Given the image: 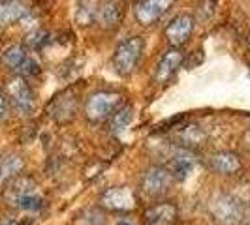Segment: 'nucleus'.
Segmentation results:
<instances>
[{
  "label": "nucleus",
  "mask_w": 250,
  "mask_h": 225,
  "mask_svg": "<svg viewBox=\"0 0 250 225\" xmlns=\"http://www.w3.org/2000/svg\"><path fill=\"white\" fill-rule=\"evenodd\" d=\"M145 49V39L141 36H130L123 39L113 53V70L121 77H128L138 68Z\"/></svg>",
  "instance_id": "obj_2"
},
{
  "label": "nucleus",
  "mask_w": 250,
  "mask_h": 225,
  "mask_svg": "<svg viewBox=\"0 0 250 225\" xmlns=\"http://www.w3.org/2000/svg\"><path fill=\"white\" fill-rule=\"evenodd\" d=\"M0 225H25L23 222H19V220H13V218H4Z\"/></svg>",
  "instance_id": "obj_24"
},
{
  "label": "nucleus",
  "mask_w": 250,
  "mask_h": 225,
  "mask_svg": "<svg viewBox=\"0 0 250 225\" xmlns=\"http://www.w3.org/2000/svg\"><path fill=\"white\" fill-rule=\"evenodd\" d=\"M247 225H250V214H249V218H247Z\"/></svg>",
  "instance_id": "obj_25"
},
{
  "label": "nucleus",
  "mask_w": 250,
  "mask_h": 225,
  "mask_svg": "<svg viewBox=\"0 0 250 225\" xmlns=\"http://www.w3.org/2000/svg\"><path fill=\"white\" fill-rule=\"evenodd\" d=\"M121 19H123V8L119 6V2H115V0H100L96 4V23L102 28H105V30L117 28Z\"/></svg>",
  "instance_id": "obj_14"
},
{
  "label": "nucleus",
  "mask_w": 250,
  "mask_h": 225,
  "mask_svg": "<svg viewBox=\"0 0 250 225\" xmlns=\"http://www.w3.org/2000/svg\"><path fill=\"white\" fill-rule=\"evenodd\" d=\"M166 167L169 169V173L173 175L175 180L183 182V180H187L188 176L192 175V171L196 167V156H194V152L190 149L179 147L169 156V163Z\"/></svg>",
  "instance_id": "obj_12"
},
{
  "label": "nucleus",
  "mask_w": 250,
  "mask_h": 225,
  "mask_svg": "<svg viewBox=\"0 0 250 225\" xmlns=\"http://www.w3.org/2000/svg\"><path fill=\"white\" fill-rule=\"evenodd\" d=\"M45 41H47V32H43V30H40V28L34 30V32H30L25 39L26 45H28V47H34V49L42 47Z\"/></svg>",
  "instance_id": "obj_22"
},
{
  "label": "nucleus",
  "mask_w": 250,
  "mask_h": 225,
  "mask_svg": "<svg viewBox=\"0 0 250 225\" xmlns=\"http://www.w3.org/2000/svg\"><path fill=\"white\" fill-rule=\"evenodd\" d=\"M26 49L25 45H19V43H15V45H10L8 49L2 53V66L4 68H8V70H19V66L26 60Z\"/></svg>",
  "instance_id": "obj_19"
},
{
  "label": "nucleus",
  "mask_w": 250,
  "mask_h": 225,
  "mask_svg": "<svg viewBox=\"0 0 250 225\" xmlns=\"http://www.w3.org/2000/svg\"><path fill=\"white\" fill-rule=\"evenodd\" d=\"M247 41H249V45H250V32H249V38H247Z\"/></svg>",
  "instance_id": "obj_26"
},
{
  "label": "nucleus",
  "mask_w": 250,
  "mask_h": 225,
  "mask_svg": "<svg viewBox=\"0 0 250 225\" xmlns=\"http://www.w3.org/2000/svg\"><path fill=\"white\" fill-rule=\"evenodd\" d=\"M17 72H19V75H21V77H25V79H26V77L38 75L40 72H42V70H40V64H38L34 58L26 56V60L21 64V66H19V70H17Z\"/></svg>",
  "instance_id": "obj_21"
},
{
  "label": "nucleus",
  "mask_w": 250,
  "mask_h": 225,
  "mask_svg": "<svg viewBox=\"0 0 250 225\" xmlns=\"http://www.w3.org/2000/svg\"><path fill=\"white\" fill-rule=\"evenodd\" d=\"M249 139H250V131H249Z\"/></svg>",
  "instance_id": "obj_28"
},
{
  "label": "nucleus",
  "mask_w": 250,
  "mask_h": 225,
  "mask_svg": "<svg viewBox=\"0 0 250 225\" xmlns=\"http://www.w3.org/2000/svg\"><path fill=\"white\" fill-rule=\"evenodd\" d=\"M25 169V160L19 154H6L0 158V191H4L6 186L15 180Z\"/></svg>",
  "instance_id": "obj_15"
},
{
  "label": "nucleus",
  "mask_w": 250,
  "mask_h": 225,
  "mask_svg": "<svg viewBox=\"0 0 250 225\" xmlns=\"http://www.w3.org/2000/svg\"><path fill=\"white\" fill-rule=\"evenodd\" d=\"M183 60H185V55L179 47H171L169 51H166L154 68V81L156 83L169 81L175 75L177 70L183 66Z\"/></svg>",
  "instance_id": "obj_13"
},
{
  "label": "nucleus",
  "mask_w": 250,
  "mask_h": 225,
  "mask_svg": "<svg viewBox=\"0 0 250 225\" xmlns=\"http://www.w3.org/2000/svg\"><path fill=\"white\" fill-rule=\"evenodd\" d=\"M175 178L169 173V169L166 165H150L145 169V173L141 175L139 180V189L145 197L149 199H158L166 195L171 186H173Z\"/></svg>",
  "instance_id": "obj_5"
},
{
  "label": "nucleus",
  "mask_w": 250,
  "mask_h": 225,
  "mask_svg": "<svg viewBox=\"0 0 250 225\" xmlns=\"http://www.w3.org/2000/svg\"><path fill=\"white\" fill-rule=\"evenodd\" d=\"M4 193H6V201H8L12 206L19 208V210L38 212V210H42L43 205H45L42 193L38 191V184L32 178H28V176L19 175L15 180H12V182L6 186Z\"/></svg>",
  "instance_id": "obj_1"
},
{
  "label": "nucleus",
  "mask_w": 250,
  "mask_h": 225,
  "mask_svg": "<svg viewBox=\"0 0 250 225\" xmlns=\"http://www.w3.org/2000/svg\"><path fill=\"white\" fill-rule=\"evenodd\" d=\"M249 75H250V74H249Z\"/></svg>",
  "instance_id": "obj_29"
},
{
  "label": "nucleus",
  "mask_w": 250,
  "mask_h": 225,
  "mask_svg": "<svg viewBox=\"0 0 250 225\" xmlns=\"http://www.w3.org/2000/svg\"><path fill=\"white\" fill-rule=\"evenodd\" d=\"M6 96H8V101L12 103L13 111L19 116L32 114V111H34V92H32L30 85L26 83L25 77L15 75L12 79H8Z\"/></svg>",
  "instance_id": "obj_6"
},
{
  "label": "nucleus",
  "mask_w": 250,
  "mask_h": 225,
  "mask_svg": "<svg viewBox=\"0 0 250 225\" xmlns=\"http://www.w3.org/2000/svg\"><path fill=\"white\" fill-rule=\"evenodd\" d=\"M205 131H203V128H200L198 124H190V126H185L183 130H181V133H179V141H181V147H185V149H198L201 147L203 143H205Z\"/></svg>",
  "instance_id": "obj_17"
},
{
  "label": "nucleus",
  "mask_w": 250,
  "mask_h": 225,
  "mask_svg": "<svg viewBox=\"0 0 250 225\" xmlns=\"http://www.w3.org/2000/svg\"><path fill=\"white\" fill-rule=\"evenodd\" d=\"M175 0H141L134 8L136 21L141 26H152L173 8Z\"/></svg>",
  "instance_id": "obj_8"
},
{
  "label": "nucleus",
  "mask_w": 250,
  "mask_h": 225,
  "mask_svg": "<svg viewBox=\"0 0 250 225\" xmlns=\"http://www.w3.org/2000/svg\"><path fill=\"white\" fill-rule=\"evenodd\" d=\"M6 112H8V96H6V92L0 88V122L4 120Z\"/></svg>",
  "instance_id": "obj_23"
},
{
  "label": "nucleus",
  "mask_w": 250,
  "mask_h": 225,
  "mask_svg": "<svg viewBox=\"0 0 250 225\" xmlns=\"http://www.w3.org/2000/svg\"><path fill=\"white\" fill-rule=\"evenodd\" d=\"M207 167L216 173V175L229 176L235 175L243 169V160L237 152L231 150H216L213 154H209L207 158Z\"/></svg>",
  "instance_id": "obj_10"
},
{
  "label": "nucleus",
  "mask_w": 250,
  "mask_h": 225,
  "mask_svg": "<svg viewBox=\"0 0 250 225\" xmlns=\"http://www.w3.org/2000/svg\"><path fill=\"white\" fill-rule=\"evenodd\" d=\"M119 225H130V224H126V222H123V224H119Z\"/></svg>",
  "instance_id": "obj_27"
},
{
  "label": "nucleus",
  "mask_w": 250,
  "mask_h": 225,
  "mask_svg": "<svg viewBox=\"0 0 250 225\" xmlns=\"http://www.w3.org/2000/svg\"><path fill=\"white\" fill-rule=\"evenodd\" d=\"M179 208L171 201H160L143 210V225H175Z\"/></svg>",
  "instance_id": "obj_11"
},
{
  "label": "nucleus",
  "mask_w": 250,
  "mask_h": 225,
  "mask_svg": "<svg viewBox=\"0 0 250 225\" xmlns=\"http://www.w3.org/2000/svg\"><path fill=\"white\" fill-rule=\"evenodd\" d=\"M123 107V94L113 90H100L90 94L85 101V116L88 122L100 124L104 120L111 118V114L117 109Z\"/></svg>",
  "instance_id": "obj_4"
},
{
  "label": "nucleus",
  "mask_w": 250,
  "mask_h": 225,
  "mask_svg": "<svg viewBox=\"0 0 250 225\" xmlns=\"http://www.w3.org/2000/svg\"><path fill=\"white\" fill-rule=\"evenodd\" d=\"M98 203L111 212H132L138 206V195L128 186H113L102 193Z\"/></svg>",
  "instance_id": "obj_7"
},
{
  "label": "nucleus",
  "mask_w": 250,
  "mask_h": 225,
  "mask_svg": "<svg viewBox=\"0 0 250 225\" xmlns=\"http://www.w3.org/2000/svg\"><path fill=\"white\" fill-rule=\"evenodd\" d=\"M81 225H105V216L96 210V208H90V210H85L83 218L79 220Z\"/></svg>",
  "instance_id": "obj_20"
},
{
  "label": "nucleus",
  "mask_w": 250,
  "mask_h": 225,
  "mask_svg": "<svg viewBox=\"0 0 250 225\" xmlns=\"http://www.w3.org/2000/svg\"><path fill=\"white\" fill-rule=\"evenodd\" d=\"M132 120H134V107L132 105H123L121 109H117L111 114V118H109V131L115 133V135H119L121 131H125L126 128L130 126Z\"/></svg>",
  "instance_id": "obj_18"
},
{
  "label": "nucleus",
  "mask_w": 250,
  "mask_h": 225,
  "mask_svg": "<svg viewBox=\"0 0 250 225\" xmlns=\"http://www.w3.org/2000/svg\"><path fill=\"white\" fill-rule=\"evenodd\" d=\"M194 32V17L190 13H179L175 15L169 25L166 26L164 34L171 47H181L188 41V38Z\"/></svg>",
  "instance_id": "obj_9"
},
{
  "label": "nucleus",
  "mask_w": 250,
  "mask_h": 225,
  "mask_svg": "<svg viewBox=\"0 0 250 225\" xmlns=\"http://www.w3.org/2000/svg\"><path fill=\"white\" fill-rule=\"evenodd\" d=\"M209 214L216 225H241L245 220V205L231 193H218L211 199Z\"/></svg>",
  "instance_id": "obj_3"
},
{
  "label": "nucleus",
  "mask_w": 250,
  "mask_h": 225,
  "mask_svg": "<svg viewBox=\"0 0 250 225\" xmlns=\"http://www.w3.org/2000/svg\"><path fill=\"white\" fill-rule=\"evenodd\" d=\"M28 13V8L21 0H4L0 2V26L13 25L23 21Z\"/></svg>",
  "instance_id": "obj_16"
}]
</instances>
